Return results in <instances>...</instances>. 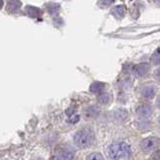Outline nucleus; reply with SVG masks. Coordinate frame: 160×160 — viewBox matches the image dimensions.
<instances>
[{
    "label": "nucleus",
    "mask_w": 160,
    "mask_h": 160,
    "mask_svg": "<svg viewBox=\"0 0 160 160\" xmlns=\"http://www.w3.org/2000/svg\"><path fill=\"white\" fill-rule=\"evenodd\" d=\"M107 153L111 160H126L130 156V147L124 142L113 143L108 147Z\"/></svg>",
    "instance_id": "f257e3e1"
},
{
    "label": "nucleus",
    "mask_w": 160,
    "mask_h": 160,
    "mask_svg": "<svg viewBox=\"0 0 160 160\" xmlns=\"http://www.w3.org/2000/svg\"><path fill=\"white\" fill-rule=\"evenodd\" d=\"M94 141V134L90 128H83L74 135V142L80 148L91 146Z\"/></svg>",
    "instance_id": "f03ea898"
},
{
    "label": "nucleus",
    "mask_w": 160,
    "mask_h": 160,
    "mask_svg": "<svg viewBox=\"0 0 160 160\" xmlns=\"http://www.w3.org/2000/svg\"><path fill=\"white\" fill-rule=\"evenodd\" d=\"M158 138L157 137H148L143 139L141 143H140V147H141L142 151L144 152H150L158 146Z\"/></svg>",
    "instance_id": "7ed1b4c3"
},
{
    "label": "nucleus",
    "mask_w": 160,
    "mask_h": 160,
    "mask_svg": "<svg viewBox=\"0 0 160 160\" xmlns=\"http://www.w3.org/2000/svg\"><path fill=\"white\" fill-rule=\"evenodd\" d=\"M149 69H150V66L148 63H140L136 66L135 72H136V75H138V76H143V75L148 73Z\"/></svg>",
    "instance_id": "20e7f679"
},
{
    "label": "nucleus",
    "mask_w": 160,
    "mask_h": 160,
    "mask_svg": "<svg viewBox=\"0 0 160 160\" xmlns=\"http://www.w3.org/2000/svg\"><path fill=\"white\" fill-rule=\"evenodd\" d=\"M136 111L139 115L146 117V116H148V115L151 114L152 108H151V106H149V105H147V104H143V105H140V106L137 108Z\"/></svg>",
    "instance_id": "39448f33"
},
{
    "label": "nucleus",
    "mask_w": 160,
    "mask_h": 160,
    "mask_svg": "<svg viewBox=\"0 0 160 160\" xmlns=\"http://www.w3.org/2000/svg\"><path fill=\"white\" fill-rule=\"evenodd\" d=\"M74 158V154L70 151H61L59 152L57 155H56V158L55 160H73Z\"/></svg>",
    "instance_id": "423d86ee"
},
{
    "label": "nucleus",
    "mask_w": 160,
    "mask_h": 160,
    "mask_svg": "<svg viewBox=\"0 0 160 160\" xmlns=\"http://www.w3.org/2000/svg\"><path fill=\"white\" fill-rule=\"evenodd\" d=\"M155 94V89L152 86H149V87H145L142 91H141V95L142 97L145 99H151Z\"/></svg>",
    "instance_id": "0eeeda50"
},
{
    "label": "nucleus",
    "mask_w": 160,
    "mask_h": 160,
    "mask_svg": "<svg viewBox=\"0 0 160 160\" xmlns=\"http://www.w3.org/2000/svg\"><path fill=\"white\" fill-rule=\"evenodd\" d=\"M105 85L103 83H100V82H95L91 85L90 87V91L93 92V93H99L100 91H102L103 88H104Z\"/></svg>",
    "instance_id": "6e6552de"
},
{
    "label": "nucleus",
    "mask_w": 160,
    "mask_h": 160,
    "mask_svg": "<svg viewBox=\"0 0 160 160\" xmlns=\"http://www.w3.org/2000/svg\"><path fill=\"white\" fill-rule=\"evenodd\" d=\"M8 5V11H15L18 10L19 7L21 6V2L20 1H9L7 3Z\"/></svg>",
    "instance_id": "1a4fd4ad"
},
{
    "label": "nucleus",
    "mask_w": 160,
    "mask_h": 160,
    "mask_svg": "<svg viewBox=\"0 0 160 160\" xmlns=\"http://www.w3.org/2000/svg\"><path fill=\"white\" fill-rule=\"evenodd\" d=\"M113 15L116 18H122L123 17V15H124V7L123 6H117V7H115V9L112 11Z\"/></svg>",
    "instance_id": "9d476101"
},
{
    "label": "nucleus",
    "mask_w": 160,
    "mask_h": 160,
    "mask_svg": "<svg viewBox=\"0 0 160 160\" xmlns=\"http://www.w3.org/2000/svg\"><path fill=\"white\" fill-rule=\"evenodd\" d=\"M86 160H104V158L100 153H91L87 156Z\"/></svg>",
    "instance_id": "9b49d317"
},
{
    "label": "nucleus",
    "mask_w": 160,
    "mask_h": 160,
    "mask_svg": "<svg viewBox=\"0 0 160 160\" xmlns=\"http://www.w3.org/2000/svg\"><path fill=\"white\" fill-rule=\"evenodd\" d=\"M109 100H110V96H109V94H107V93L101 94L99 96V102L101 104H107L109 102Z\"/></svg>",
    "instance_id": "f8f14e48"
},
{
    "label": "nucleus",
    "mask_w": 160,
    "mask_h": 160,
    "mask_svg": "<svg viewBox=\"0 0 160 160\" xmlns=\"http://www.w3.org/2000/svg\"><path fill=\"white\" fill-rule=\"evenodd\" d=\"M153 64H159V49H156V51L153 54V56L151 58Z\"/></svg>",
    "instance_id": "ddd939ff"
},
{
    "label": "nucleus",
    "mask_w": 160,
    "mask_h": 160,
    "mask_svg": "<svg viewBox=\"0 0 160 160\" xmlns=\"http://www.w3.org/2000/svg\"><path fill=\"white\" fill-rule=\"evenodd\" d=\"M2 6H3V1H1V0H0V9L2 8Z\"/></svg>",
    "instance_id": "4468645a"
},
{
    "label": "nucleus",
    "mask_w": 160,
    "mask_h": 160,
    "mask_svg": "<svg viewBox=\"0 0 160 160\" xmlns=\"http://www.w3.org/2000/svg\"><path fill=\"white\" fill-rule=\"evenodd\" d=\"M38 160H42V159H38Z\"/></svg>",
    "instance_id": "2eb2a0df"
}]
</instances>
